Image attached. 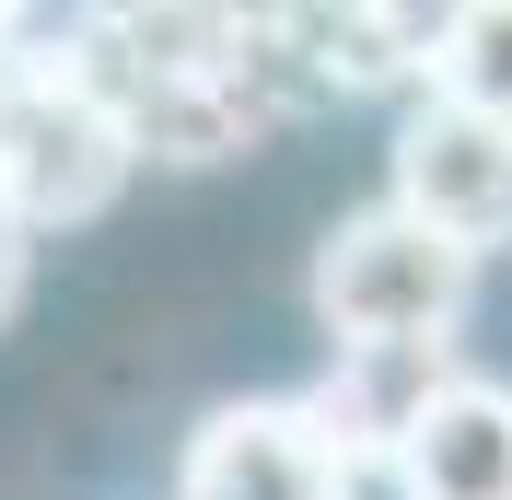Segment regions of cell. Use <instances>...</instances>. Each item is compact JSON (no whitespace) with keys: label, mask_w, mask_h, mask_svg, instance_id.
Masks as SVG:
<instances>
[{"label":"cell","mask_w":512,"mask_h":500,"mask_svg":"<svg viewBox=\"0 0 512 500\" xmlns=\"http://www.w3.org/2000/svg\"><path fill=\"white\" fill-rule=\"evenodd\" d=\"M140 175V128H128L117 82L82 59V35L59 47H12V128H0V198L35 233L117 210V187Z\"/></svg>","instance_id":"obj_1"},{"label":"cell","mask_w":512,"mask_h":500,"mask_svg":"<svg viewBox=\"0 0 512 500\" xmlns=\"http://www.w3.org/2000/svg\"><path fill=\"white\" fill-rule=\"evenodd\" d=\"M338 361H326V384H303L315 396V419L338 442H408L419 407L454 384V338H326Z\"/></svg>","instance_id":"obj_5"},{"label":"cell","mask_w":512,"mask_h":500,"mask_svg":"<svg viewBox=\"0 0 512 500\" xmlns=\"http://www.w3.org/2000/svg\"><path fill=\"white\" fill-rule=\"evenodd\" d=\"M443 94L512 117V0H478V24L454 35V59H443Z\"/></svg>","instance_id":"obj_8"},{"label":"cell","mask_w":512,"mask_h":500,"mask_svg":"<svg viewBox=\"0 0 512 500\" xmlns=\"http://www.w3.org/2000/svg\"><path fill=\"white\" fill-rule=\"evenodd\" d=\"M326 500H431L408 442H338V489Z\"/></svg>","instance_id":"obj_9"},{"label":"cell","mask_w":512,"mask_h":500,"mask_svg":"<svg viewBox=\"0 0 512 500\" xmlns=\"http://www.w3.org/2000/svg\"><path fill=\"white\" fill-rule=\"evenodd\" d=\"M24 280H35V221L12 210V198H0V326L24 314Z\"/></svg>","instance_id":"obj_10"},{"label":"cell","mask_w":512,"mask_h":500,"mask_svg":"<svg viewBox=\"0 0 512 500\" xmlns=\"http://www.w3.org/2000/svg\"><path fill=\"white\" fill-rule=\"evenodd\" d=\"M408 454H419V489L431 500H512V384L454 373L443 396L419 407Z\"/></svg>","instance_id":"obj_6"},{"label":"cell","mask_w":512,"mask_h":500,"mask_svg":"<svg viewBox=\"0 0 512 500\" xmlns=\"http://www.w3.org/2000/svg\"><path fill=\"white\" fill-rule=\"evenodd\" d=\"M0 128H12V47H0Z\"/></svg>","instance_id":"obj_12"},{"label":"cell","mask_w":512,"mask_h":500,"mask_svg":"<svg viewBox=\"0 0 512 500\" xmlns=\"http://www.w3.org/2000/svg\"><path fill=\"white\" fill-rule=\"evenodd\" d=\"M384 163H396L384 187L408 198L419 221H443L454 245H478V256L512 245V117H489V105H466V94L431 82Z\"/></svg>","instance_id":"obj_3"},{"label":"cell","mask_w":512,"mask_h":500,"mask_svg":"<svg viewBox=\"0 0 512 500\" xmlns=\"http://www.w3.org/2000/svg\"><path fill=\"white\" fill-rule=\"evenodd\" d=\"M466 291H478V245L419 221L396 187L315 245V326L326 338H454Z\"/></svg>","instance_id":"obj_2"},{"label":"cell","mask_w":512,"mask_h":500,"mask_svg":"<svg viewBox=\"0 0 512 500\" xmlns=\"http://www.w3.org/2000/svg\"><path fill=\"white\" fill-rule=\"evenodd\" d=\"M361 12V47H373L384 82H443L454 35L478 24V0H350Z\"/></svg>","instance_id":"obj_7"},{"label":"cell","mask_w":512,"mask_h":500,"mask_svg":"<svg viewBox=\"0 0 512 500\" xmlns=\"http://www.w3.org/2000/svg\"><path fill=\"white\" fill-rule=\"evenodd\" d=\"M24 12H35V0H0V47H24Z\"/></svg>","instance_id":"obj_11"},{"label":"cell","mask_w":512,"mask_h":500,"mask_svg":"<svg viewBox=\"0 0 512 500\" xmlns=\"http://www.w3.org/2000/svg\"><path fill=\"white\" fill-rule=\"evenodd\" d=\"M326 489H338V431L315 419V396L210 407L175 466V500H326Z\"/></svg>","instance_id":"obj_4"}]
</instances>
